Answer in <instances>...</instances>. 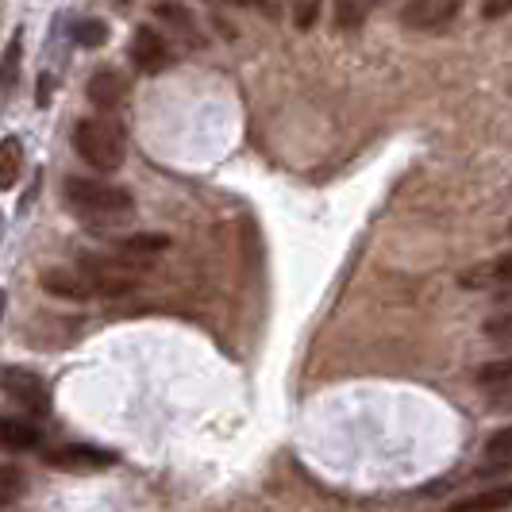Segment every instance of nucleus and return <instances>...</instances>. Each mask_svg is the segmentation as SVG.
Listing matches in <instances>:
<instances>
[{
  "label": "nucleus",
  "instance_id": "nucleus-1",
  "mask_svg": "<svg viewBox=\"0 0 512 512\" xmlns=\"http://www.w3.org/2000/svg\"><path fill=\"white\" fill-rule=\"evenodd\" d=\"M62 197L77 220H89V224H124L135 212V197L120 185H108V181L70 178L62 185Z\"/></svg>",
  "mask_w": 512,
  "mask_h": 512
},
{
  "label": "nucleus",
  "instance_id": "nucleus-2",
  "mask_svg": "<svg viewBox=\"0 0 512 512\" xmlns=\"http://www.w3.org/2000/svg\"><path fill=\"white\" fill-rule=\"evenodd\" d=\"M74 151L93 166V170H120L124 166V131L116 128L112 120H97V116H89V120H77L74 128Z\"/></svg>",
  "mask_w": 512,
  "mask_h": 512
},
{
  "label": "nucleus",
  "instance_id": "nucleus-3",
  "mask_svg": "<svg viewBox=\"0 0 512 512\" xmlns=\"http://www.w3.org/2000/svg\"><path fill=\"white\" fill-rule=\"evenodd\" d=\"M77 270L85 274V282L93 285L97 297H124V293H131L139 285V274L131 266L101 255H81L77 258Z\"/></svg>",
  "mask_w": 512,
  "mask_h": 512
},
{
  "label": "nucleus",
  "instance_id": "nucleus-4",
  "mask_svg": "<svg viewBox=\"0 0 512 512\" xmlns=\"http://www.w3.org/2000/svg\"><path fill=\"white\" fill-rule=\"evenodd\" d=\"M0 389L20 409L31 412V416H47L51 412V389H47V382L35 370H27V366H4L0 370Z\"/></svg>",
  "mask_w": 512,
  "mask_h": 512
},
{
  "label": "nucleus",
  "instance_id": "nucleus-5",
  "mask_svg": "<svg viewBox=\"0 0 512 512\" xmlns=\"http://www.w3.org/2000/svg\"><path fill=\"white\" fill-rule=\"evenodd\" d=\"M43 462L54 470H66V474H93V470H108L116 462V455L101 451V447H89V443H66V447L47 451Z\"/></svg>",
  "mask_w": 512,
  "mask_h": 512
},
{
  "label": "nucleus",
  "instance_id": "nucleus-6",
  "mask_svg": "<svg viewBox=\"0 0 512 512\" xmlns=\"http://www.w3.org/2000/svg\"><path fill=\"white\" fill-rule=\"evenodd\" d=\"M462 12V0H409L401 24L412 31H443Z\"/></svg>",
  "mask_w": 512,
  "mask_h": 512
},
{
  "label": "nucleus",
  "instance_id": "nucleus-7",
  "mask_svg": "<svg viewBox=\"0 0 512 512\" xmlns=\"http://www.w3.org/2000/svg\"><path fill=\"white\" fill-rule=\"evenodd\" d=\"M131 62H135L143 74H162V70L174 62V54H170L166 39H162L154 27H139V31L131 35Z\"/></svg>",
  "mask_w": 512,
  "mask_h": 512
},
{
  "label": "nucleus",
  "instance_id": "nucleus-8",
  "mask_svg": "<svg viewBox=\"0 0 512 512\" xmlns=\"http://www.w3.org/2000/svg\"><path fill=\"white\" fill-rule=\"evenodd\" d=\"M39 285H43V293H51L58 301H93V297H97L93 285L85 282V274H81V270H66V266L43 270V274H39Z\"/></svg>",
  "mask_w": 512,
  "mask_h": 512
},
{
  "label": "nucleus",
  "instance_id": "nucleus-9",
  "mask_svg": "<svg viewBox=\"0 0 512 512\" xmlns=\"http://www.w3.org/2000/svg\"><path fill=\"white\" fill-rule=\"evenodd\" d=\"M43 432L31 424V420H20V416H0V451H35L39 447Z\"/></svg>",
  "mask_w": 512,
  "mask_h": 512
},
{
  "label": "nucleus",
  "instance_id": "nucleus-10",
  "mask_svg": "<svg viewBox=\"0 0 512 512\" xmlns=\"http://www.w3.org/2000/svg\"><path fill=\"white\" fill-rule=\"evenodd\" d=\"M505 509H512V482L493 489H478V493L459 497V501L447 505V512H505Z\"/></svg>",
  "mask_w": 512,
  "mask_h": 512
},
{
  "label": "nucleus",
  "instance_id": "nucleus-11",
  "mask_svg": "<svg viewBox=\"0 0 512 512\" xmlns=\"http://www.w3.org/2000/svg\"><path fill=\"white\" fill-rule=\"evenodd\" d=\"M24 174V143L16 135H4L0 139V189H16V181Z\"/></svg>",
  "mask_w": 512,
  "mask_h": 512
},
{
  "label": "nucleus",
  "instance_id": "nucleus-12",
  "mask_svg": "<svg viewBox=\"0 0 512 512\" xmlns=\"http://www.w3.org/2000/svg\"><path fill=\"white\" fill-rule=\"evenodd\" d=\"M89 101L97 104V108H116V104L124 101V77L116 74V70H97V74L89 77Z\"/></svg>",
  "mask_w": 512,
  "mask_h": 512
},
{
  "label": "nucleus",
  "instance_id": "nucleus-13",
  "mask_svg": "<svg viewBox=\"0 0 512 512\" xmlns=\"http://www.w3.org/2000/svg\"><path fill=\"white\" fill-rule=\"evenodd\" d=\"M466 289H493V285H512V255L493 258L489 266H478L462 278Z\"/></svg>",
  "mask_w": 512,
  "mask_h": 512
},
{
  "label": "nucleus",
  "instance_id": "nucleus-14",
  "mask_svg": "<svg viewBox=\"0 0 512 512\" xmlns=\"http://www.w3.org/2000/svg\"><path fill=\"white\" fill-rule=\"evenodd\" d=\"M166 247H170V235H162V231H143V235L120 239V251H124V255H135V258L162 255Z\"/></svg>",
  "mask_w": 512,
  "mask_h": 512
},
{
  "label": "nucleus",
  "instance_id": "nucleus-15",
  "mask_svg": "<svg viewBox=\"0 0 512 512\" xmlns=\"http://www.w3.org/2000/svg\"><path fill=\"white\" fill-rule=\"evenodd\" d=\"M74 43L77 47H85V51H97L108 43V24L104 20H81L74 27Z\"/></svg>",
  "mask_w": 512,
  "mask_h": 512
},
{
  "label": "nucleus",
  "instance_id": "nucleus-16",
  "mask_svg": "<svg viewBox=\"0 0 512 512\" xmlns=\"http://www.w3.org/2000/svg\"><path fill=\"white\" fill-rule=\"evenodd\" d=\"M158 16H162V20H170V24H178V31L193 43V47L201 43V35H197V20H193L181 4H158Z\"/></svg>",
  "mask_w": 512,
  "mask_h": 512
},
{
  "label": "nucleus",
  "instance_id": "nucleus-17",
  "mask_svg": "<svg viewBox=\"0 0 512 512\" xmlns=\"http://www.w3.org/2000/svg\"><path fill=\"white\" fill-rule=\"evenodd\" d=\"M20 51H24V39H20V35H12L8 51H4V62H0V93H8V89H12V81H16V70H20Z\"/></svg>",
  "mask_w": 512,
  "mask_h": 512
},
{
  "label": "nucleus",
  "instance_id": "nucleus-18",
  "mask_svg": "<svg viewBox=\"0 0 512 512\" xmlns=\"http://www.w3.org/2000/svg\"><path fill=\"white\" fill-rule=\"evenodd\" d=\"M478 385H482V389H501V385H512V359L486 362V366L478 370Z\"/></svg>",
  "mask_w": 512,
  "mask_h": 512
},
{
  "label": "nucleus",
  "instance_id": "nucleus-19",
  "mask_svg": "<svg viewBox=\"0 0 512 512\" xmlns=\"http://www.w3.org/2000/svg\"><path fill=\"white\" fill-rule=\"evenodd\" d=\"M486 459H493L497 466H501V462H512V424L486 439Z\"/></svg>",
  "mask_w": 512,
  "mask_h": 512
},
{
  "label": "nucleus",
  "instance_id": "nucleus-20",
  "mask_svg": "<svg viewBox=\"0 0 512 512\" xmlns=\"http://www.w3.org/2000/svg\"><path fill=\"white\" fill-rule=\"evenodd\" d=\"M24 493V474L16 466H0V505H12Z\"/></svg>",
  "mask_w": 512,
  "mask_h": 512
},
{
  "label": "nucleus",
  "instance_id": "nucleus-21",
  "mask_svg": "<svg viewBox=\"0 0 512 512\" xmlns=\"http://www.w3.org/2000/svg\"><path fill=\"white\" fill-rule=\"evenodd\" d=\"M362 16H366V4L362 0H339V12H335V20L343 31H355L362 24Z\"/></svg>",
  "mask_w": 512,
  "mask_h": 512
},
{
  "label": "nucleus",
  "instance_id": "nucleus-22",
  "mask_svg": "<svg viewBox=\"0 0 512 512\" xmlns=\"http://www.w3.org/2000/svg\"><path fill=\"white\" fill-rule=\"evenodd\" d=\"M486 335L493 339V343H512V308L509 312H501V316H489Z\"/></svg>",
  "mask_w": 512,
  "mask_h": 512
},
{
  "label": "nucleus",
  "instance_id": "nucleus-23",
  "mask_svg": "<svg viewBox=\"0 0 512 512\" xmlns=\"http://www.w3.org/2000/svg\"><path fill=\"white\" fill-rule=\"evenodd\" d=\"M489 409L493 412H512V385H501V389H489Z\"/></svg>",
  "mask_w": 512,
  "mask_h": 512
},
{
  "label": "nucleus",
  "instance_id": "nucleus-24",
  "mask_svg": "<svg viewBox=\"0 0 512 512\" xmlns=\"http://www.w3.org/2000/svg\"><path fill=\"white\" fill-rule=\"evenodd\" d=\"M505 12H512V0H486V4H482V16H486V20H497V16H505Z\"/></svg>",
  "mask_w": 512,
  "mask_h": 512
},
{
  "label": "nucleus",
  "instance_id": "nucleus-25",
  "mask_svg": "<svg viewBox=\"0 0 512 512\" xmlns=\"http://www.w3.org/2000/svg\"><path fill=\"white\" fill-rule=\"evenodd\" d=\"M312 16H316V0H305V8H301V16H297V27H308Z\"/></svg>",
  "mask_w": 512,
  "mask_h": 512
},
{
  "label": "nucleus",
  "instance_id": "nucleus-26",
  "mask_svg": "<svg viewBox=\"0 0 512 512\" xmlns=\"http://www.w3.org/2000/svg\"><path fill=\"white\" fill-rule=\"evenodd\" d=\"M235 4H247V8H262L266 0H235Z\"/></svg>",
  "mask_w": 512,
  "mask_h": 512
},
{
  "label": "nucleus",
  "instance_id": "nucleus-27",
  "mask_svg": "<svg viewBox=\"0 0 512 512\" xmlns=\"http://www.w3.org/2000/svg\"><path fill=\"white\" fill-rule=\"evenodd\" d=\"M4 305H8V293L0 289V316H4Z\"/></svg>",
  "mask_w": 512,
  "mask_h": 512
},
{
  "label": "nucleus",
  "instance_id": "nucleus-28",
  "mask_svg": "<svg viewBox=\"0 0 512 512\" xmlns=\"http://www.w3.org/2000/svg\"><path fill=\"white\" fill-rule=\"evenodd\" d=\"M509 231H512V228H509Z\"/></svg>",
  "mask_w": 512,
  "mask_h": 512
}]
</instances>
